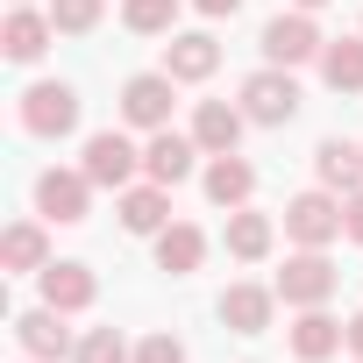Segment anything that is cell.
<instances>
[{
    "label": "cell",
    "mask_w": 363,
    "mask_h": 363,
    "mask_svg": "<svg viewBox=\"0 0 363 363\" xmlns=\"http://www.w3.org/2000/svg\"><path fill=\"white\" fill-rule=\"evenodd\" d=\"M242 114H250L257 128H285V121L299 114V79H292L285 65L250 72V79H242Z\"/></svg>",
    "instance_id": "obj_1"
},
{
    "label": "cell",
    "mask_w": 363,
    "mask_h": 363,
    "mask_svg": "<svg viewBox=\"0 0 363 363\" xmlns=\"http://www.w3.org/2000/svg\"><path fill=\"white\" fill-rule=\"evenodd\" d=\"M22 128H29V135H43V143L72 135V128H79V93H72L65 79L29 86V93H22Z\"/></svg>",
    "instance_id": "obj_2"
},
{
    "label": "cell",
    "mask_w": 363,
    "mask_h": 363,
    "mask_svg": "<svg viewBox=\"0 0 363 363\" xmlns=\"http://www.w3.org/2000/svg\"><path fill=\"white\" fill-rule=\"evenodd\" d=\"M335 285H342V271L328 264V250H299V257H285V271H278V299H285V306H328Z\"/></svg>",
    "instance_id": "obj_3"
},
{
    "label": "cell",
    "mask_w": 363,
    "mask_h": 363,
    "mask_svg": "<svg viewBox=\"0 0 363 363\" xmlns=\"http://www.w3.org/2000/svg\"><path fill=\"white\" fill-rule=\"evenodd\" d=\"M79 171L93 178V186H114V193H128V178L143 171V150H135L121 128H100V135H86V157H79Z\"/></svg>",
    "instance_id": "obj_4"
},
{
    "label": "cell",
    "mask_w": 363,
    "mask_h": 363,
    "mask_svg": "<svg viewBox=\"0 0 363 363\" xmlns=\"http://www.w3.org/2000/svg\"><path fill=\"white\" fill-rule=\"evenodd\" d=\"M320 50H328V36L313 29V15L306 8H292V15H278V22H264V57L271 65H320Z\"/></svg>",
    "instance_id": "obj_5"
},
{
    "label": "cell",
    "mask_w": 363,
    "mask_h": 363,
    "mask_svg": "<svg viewBox=\"0 0 363 363\" xmlns=\"http://www.w3.org/2000/svg\"><path fill=\"white\" fill-rule=\"evenodd\" d=\"M171 93H178V79H171V72H135V79L121 86V121H128V128H143V135L171 128Z\"/></svg>",
    "instance_id": "obj_6"
},
{
    "label": "cell",
    "mask_w": 363,
    "mask_h": 363,
    "mask_svg": "<svg viewBox=\"0 0 363 363\" xmlns=\"http://www.w3.org/2000/svg\"><path fill=\"white\" fill-rule=\"evenodd\" d=\"M285 235L299 242V250H328L335 235H342V200L320 186V193H299V200H285Z\"/></svg>",
    "instance_id": "obj_7"
},
{
    "label": "cell",
    "mask_w": 363,
    "mask_h": 363,
    "mask_svg": "<svg viewBox=\"0 0 363 363\" xmlns=\"http://www.w3.org/2000/svg\"><path fill=\"white\" fill-rule=\"evenodd\" d=\"M86 207H93V178L86 171H43L36 178V214L43 221H86Z\"/></svg>",
    "instance_id": "obj_8"
},
{
    "label": "cell",
    "mask_w": 363,
    "mask_h": 363,
    "mask_svg": "<svg viewBox=\"0 0 363 363\" xmlns=\"http://www.w3.org/2000/svg\"><path fill=\"white\" fill-rule=\"evenodd\" d=\"M349 349V320H335L328 306H299V320H292V356L299 363H328V356H342Z\"/></svg>",
    "instance_id": "obj_9"
},
{
    "label": "cell",
    "mask_w": 363,
    "mask_h": 363,
    "mask_svg": "<svg viewBox=\"0 0 363 363\" xmlns=\"http://www.w3.org/2000/svg\"><path fill=\"white\" fill-rule=\"evenodd\" d=\"M193 157H207L193 135H178V128H157L150 143H143V171L157 178V186H186L193 178Z\"/></svg>",
    "instance_id": "obj_10"
},
{
    "label": "cell",
    "mask_w": 363,
    "mask_h": 363,
    "mask_svg": "<svg viewBox=\"0 0 363 363\" xmlns=\"http://www.w3.org/2000/svg\"><path fill=\"white\" fill-rule=\"evenodd\" d=\"M15 342H22V356H36V363H57V356H72V349H79L57 306H29V313L15 320Z\"/></svg>",
    "instance_id": "obj_11"
},
{
    "label": "cell",
    "mask_w": 363,
    "mask_h": 363,
    "mask_svg": "<svg viewBox=\"0 0 363 363\" xmlns=\"http://www.w3.org/2000/svg\"><path fill=\"white\" fill-rule=\"evenodd\" d=\"M164 72H171L178 86H200V79H214V72H221V43H214L207 29L171 36V43H164Z\"/></svg>",
    "instance_id": "obj_12"
},
{
    "label": "cell",
    "mask_w": 363,
    "mask_h": 363,
    "mask_svg": "<svg viewBox=\"0 0 363 363\" xmlns=\"http://www.w3.org/2000/svg\"><path fill=\"white\" fill-rule=\"evenodd\" d=\"M50 36H57V22H50V8L36 15V8H15L8 22H0V50H8L15 65H36L43 50H50Z\"/></svg>",
    "instance_id": "obj_13"
},
{
    "label": "cell",
    "mask_w": 363,
    "mask_h": 363,
    "mask_svg": "<svg viewBox=\"0 0 363 363\" xmlns=\"http://www.w3.org/2000/svg\"><path fill=\"white\" fill-rule=\"evenodd\" d=\"M242 121H250L242 107H228V100H200V107H193V143H200L207 157H228V150L242 143Z\"/></svg>",
    "instance_id": "obj_14"
},
{
    "label": "cell",
    "mask_w": 363,
    "mask_h": 363,
    "mask_svg": "<svg viewBox=\"0 0 363 363\" xmlns=\"http://www.w3.org/2000/svg\"><path fill=\"white\" fill-rule=\"evenodd\" d=\"M43 278V306H57V313H86L93 299H100V278L86 271V264H50V271H36Z\"/></svg>",
    "instance_id": "obj_15"
},
{
    "label": "cell",
    "mask_w": 363,
    "mask_h": 363,
    "mask_svg": "<svg viewBox=\"0 0 363 363\" xmlns=\"http://www.w3.org/2000/svg\"><path fill=\"white\" fill-rule=\"evenodd\" d=\"M271 313H278V285H228V292H221V320H228L235 335H264Z\"/></svg>",
    "instance_id": "obj_16"
},
{
    "label": "cell",
    "mask_w": 363,
    "mask_h": 363,
    "mask_svg": "<svg viewBox=\"0 0 363 363\" xmlns=\"http://www.w3.org/2000/svg\"><path fill=\"white\" fill-rule=\"evenodd\" d=\"M121 228L128 235H164L171 228V186H157V178L150 186H128L121 193Z\"/></svg>",
    "instance_id": "obj_17"
},
{
    "label": "cell",
    "mask_w": 363,
    "mask_h": 363,
    "mask_svg": "<svg viewBox=\"0 0 363 363\" xmlns=\"http://www.w3.org/2000/svg\"><path fill=\"white\" fill-rule=\"evenodd\" d=\"M250 193H257V164H250V157H235V150H228V157H214V164H207V200H214V207H228V214H235V207H250Z\"/></svg>",
    "instance_id": "obj_18"
},
{
    "label": "cell",
    "mask_w": 363,
    "mask_h": 363,
    "mask_svg": "<svg viewBox=\"0 0 363 363\" xmlns=\"http://www.w3.org/2000/svg\"><path fill=\"white\" fill-rule=\"evenodd\" d=\"M313 171H320V186H328V193H342V200H349V193H363V150H356V143H342V135H328V143L313 150Z\"/></svg>",
    "instance_id": "obj_19"
},
{
    "label": "cell",
    "mask_w": 363,
    "mask_h": 363,
    "mask_svg": "<svg viewBox=\"0 0 363 363\" xmlns=\"http://www.w3.org/2000/svg\"><path fill=\"white\" fill-rule=\"evenodd\" d=\"M271 242H278V221H271V214H257V207H235V214H228V257H235V264H264Z\"/></svg>",
    "instance_id": "obj_20"
},
{
    "label": "cell",
    "mask_w": 363,
    "mask_h": 363,
    "mask_svg": "<svg viewBox=\"0 0 363 363\" xmlns=\"http://www.w3.org/2000/svg\"><path fill=\"white\" fill-rule=\"evenodd\" d=\"M207 264V235L193 228V221H171L164 235H157V271H171V278H193Z\"/></svg>",
    "instance_id": "obj_21"
},
{
    "label": "cell",
    "mask_w": 363,
    "mask_h": 363,
    "mask_svg": "<svg viewBox=\"0 0 363 363\" xmlns=\"http://www.w3.org/2000/svg\"><path fill=\"white\" fill-rule=\"evenodd\" d=\"M0 264H8V271H50L57 257H50V235L36 221H15L8 235H0Z\"/></svg>",
    "instance_id": "obj_22"
},
{
    "label": "cell",
    "mask_w": 363,
    "mask_h": 363,
    "mask_svg": "<svg viewBox=\"0 0 363 363\" xmlns=\"http://www.w3.org/2000/svg\"><path fill=\"white\" fill-rule=\"evenodd\" d=\"M320 79H328L335 93H363V36L328 43V50H320Z\"/></svg>",
    "instance_id": "obj_23"
},
{
    "label": "cell",
    "mask_w": 363,
    "mask_h": 363,
    "mask_svg": "<svg viewBox=\"0 0 363 363\" xmlns=\"http://www.w3.org/2000/svg\"><path fill=\"white\" fill-rule=\"evenodd\" d=\"M121 22H128L135 36H171L178 0H121Z\"/></svg>",
    "instance_id": "obj_24"
},
{
    "label": "cell",
    "mask_w": 363,
    "mask_h": 363,
    "mask_svg": "<svg viewBox=\"0 0 363 363\" xmlns=\"http://www.w3.org/2000/svg\"><path fill=\"white\" fill-rule=\"evenodd\" d=\"M100 15H107V0H50L57 36H93V29H100Z\"/></svg>",
    "instance_id": "obj_25"
},
{
    "label": "cell",
    "mask_w": 363,
    "mask_h": 363,
    "mask_svg": "<svg viewBox=\"0 0 363 363\" xmlns=\"http://www.w3.org/2000/svg\"><path fill=\"white\" fill-rule=\"evenodd\" d=\"M72 363H135V356H128V342H121L114 328H93V335H79Z\"/></svg>",
    "instance_id": "obj_26"
},
{
    "label": "cell",
    "mask_w": 363,
    "mask_h": 363,
    "mask_svg": "<svg viewBox=\"0 0 363 363\" xmlns=\"http://www.w3.org/2000/svg\"><path fill=\"white\" fill-rule=\"evenodd\" d=\"M135 363H186V342H178V335H143Z\"/></svg>",
    "instance_id": "obj_27"
},
{
    "label": "cell",
    "mask_w": 363,
    "mask_h": 363,
    "mask_svg": "<svg viewBox=\"0 0 363 363\" xmlns=\"http://www.w3.org/2000/svg\"><path fill=\"white\" fill-rule=\"evenodd\" d=\"M342 235H349V242H363V193H349V200H342Z\"/></svg>",
    "instance_id": "obj_28"
},
{
    "label": "cell",
    "mask_w": 363,
    "mask_h": 363,
    "mask_svg": "<svg viewBox=\"0 0 363 363\" xmlns=\"http://www.w3.org/2000/svg\"><path fill=\"white\" fill-rule=\"evenodd\" d=\"M193 8H200L207 22H221V15H235V8H242V0H193Z\"/></svg>",
    "instance_id": "obj_29"
},
{
    "label": "cell",
    "mask_w": 363,
    "mask_h": 363,
    "mask_svg": "<svg viewBox=\"0 0 363 363\" xmlns=\"http://www.w3.org/2000/svg\"><path fill=\"white\" fill-rule=\"evenodd\" d=\"M349 349H356V356H363V313H356V320H349Z\"/></svg>",
    "instance_id": "obj_30"
},
{
    "label": "cell",
    "mask_w": 363,
    "mask_h": 363,
    "mask_svg": "<svg viewBox=\"0 0 363 363\" xmlns=\"http://www.w3.org/2000/svg\"><path fill=\"white\" fill-rule=\"evenodd\" d=\"M292 8H306V15H313V8H328V0H292Z\"/></svg>",
    "instance_id": "obj_31"
},
{
    "label": "cell",
    "mask_w": 363,
    "mask_h": 363,
    "mask_svg": "<svg viewBox=\"0 0 363 363\" xmlns=\"http://www.w3.org/2000/svg\"><path fill=\"white\" fill-rule=\"evenodd\" d=\"M15 8H29V0H15Z\"/></svg>",
    "instance_id": "obj_32"
},
{
    "label": "cell",
    "mask_w": 363,
    "mask_h": 363,
    "mask_svg": "<svg viewBox=\"0 0 363 363\" xmlns=\"http://www.w3.org/2000/svg\"><path fill=\"white\" fill-rule=\"evenodd\" d=\"M356 363H363V356H356Z\"/></svg>",
    "instance_id": "obj_33"
},
{
    "label": "cell",
    "mask_w": 363,
    "mask_h": 363,
    "mask_svg": "<svg viewBox=\"0 0 363 363\" xmlns=\"http://www.w3.org/2000/svg\"><path fill=\"white\" fill-rule=\"evenodd\" d=\"M29 363H36V356H29Z\"/></svg>",
    "instance_id": "obj_34"
}]
</instances>
